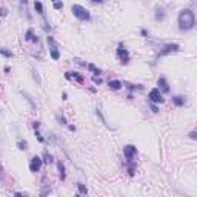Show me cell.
Wrapping results in <instances>:
<instances>
[{
    "mask_svg": "<svg viewBox=\"0 0 197 197\" xmlns=\"http://www.w3.org/2000/svg\"><path fill=\"white\" fill-rule=\"evenodd\" d=\"M196 25V16L192 9H182L179 14V29L180 31H189Z\"/></svg>",
    "mask_w": 197,
    "mask_h": 197,
    "instance_id": "obj_1",
    "label": "cell"
},
{
    "mask_svg": "<svg viewBox=\"0 0 197 197\" xmlns=\"http://www.w3.org/2000/svg\"><path fill=\"white\" fill-rule=\"evenodd\" d=\"M71 11H73L74 17H75V19H79L80 22H88L89 19H91L89 13H88V9H85L82 5H73Z\"/></svg>",
    "mask_w": 197,
    "mask_h": 197,
    "instance_id": "obj_2",
    "label": "cell"
},
{
    "mask_svg": "<svg viewBox=\"0 0 197 197\" xmlns=\"http://www.w3.org/2000/svg\"><path fill=\"white\" fill-rule=\"evenodd\" d=\"M117 57L120 59V62H122L123 65L130 63V52H128V49L125 48L123 43H119V46H117Z\"/></svg>",
    "mask_w": 197,
    "mask_h": 197,
    "instance_id": "obj_3",
    "label": "cell"
},
{
    "mask_svg": "<svg viewBox=\"0 0 197 197\" xmlns=\"http://www.w3.org/2000/svg\"><path fill=\"white\" fill-rule=\"evenodd\" d=\"M148 98H149V102H153V103H163V100H165L159 88H153V89H151L149 94H148Z\"/></svg>",
    "mask_w": 197,
    "mask_h": 197,
    "instance_id": "obj_4",
    "label": "cell"
},
{
    "mask_svg": "<svg viewBox=\"0 0 197 197\" xmlns=\"http://www.w3.org/2000/svg\"><path fill=\"white\" fill-rule=\"evenodd\" d=\"M136 154H137V149H136V146H132V145L123 146V156L126 157V163H130V162H134Z\"/></svg>",
    "mask_w": 197,
    "mask_h": 197,
    "instance_id": "obj_5",
    "label": "cell"
},
{
    "mask_svg": "<svg viewBox=\"0 0 197 197\" xmlns=\"http://www.w3.org/2000/svg\"><path fill=\"white\" fill-rule=\"evenodd\" d=\"M42 163H43V160H42L39 156H34L31 159V162H29V169H31V173H39L40 168H42Z\"/></svg>",
    "mask_w": 197,
    "mask_h": 197,
    "instance_id": "obj_6",
    "label": "cell"
},
{
    "mask_svg": "<svg viewBox=\"0 0 197 197\" xmlns=\"http://www.w3.org/2000/svg\"><path fill=\"white\" fill-rule=\"evenodd\" d=\"M179 49H180V46L177 43H169V45H166L163 49L159 51V56H166V54H171V52H177Z\"/></svg>",
    "mask_w": 197,
    "mask_h": 197,
    "instance_id": "obj_7",
    "label": "cell"
},
{
    "mask_svg": "<svg viewBox=\"0 0 197 197\" xmlns=\"http://www.w3.org/2000/svg\"><path fill=\"white\" fill-rule=\"evenodd\" d=\"M157 85H159V89H160L162 93H169V83L166 82L165 77H159Z\"/></svg>",
    "mask_w": 197,
    "mask_h": 197,
    "instance_id": "obj_8",
    "label": "cell"
},
{
    "mask_svg": "<svg viewBox=\"0 0 197 197\" xmlns=\"http://www.w3.org/2000/svg\"><path fill=\"white\" fill-rule=\"evenodd\" d=\"M25 40H26V42H32V43H37V42H39V37L34 36V31H32V29H28V31L25 32Z\"/></svg>",
    "mask_w": 197,
    "mask_h": 197,
    "instance_id": "obj_9",
    "label": "cell"
},
{
    "mask_svg": "<svg viewBox=\"0 0 197 197\" xmlns=\"http://www.w3.org/2000/svg\"><path fill=\"white\" fill-rule=\"evenodd\" d=\"M65 77L68 79V80H69V79H74V80L79 82V83H83V80H85V79H83V75H80L79 73H66Z\"/></svg>",
    "mask_w": 197,
    "mask_h": 197,
    "instance_id": "obj_10",
    "label": "cell"
},
{
    "mask_svg": "<svg viewBox=\"0 0 197 197\" xmlns=\"http://www.w3.org/2000/svg\"><path fill=\"white\" fill-rule=\"evenodd\" d=\"M34 8H36V11H37V13H39L40 16L45 19V9H43V3H42L40 0H36V2H34Z\"/></svg>",
    "mask_w": 197,
    "mask_h": 197,
    "instance_id": "obj_11",
    "label": "cell"
},
{
    "mask_svg": "<svg viewBox=\"0 0 197 197\" xmlns=\"http://www.w3.org/2000/svg\"><path fill=\"white\" fill-rule=\"evenodd\" d=\"M185 97H182V96H173V103L176 105V106H183L185 105Z\"/></svg>",
    "mask_w": 197,
    "mask_h": 197,
    "instance_id": "obj_12",
    "label": "cell"
},
{
    "mask_svg": "<svg viewBox=\"0 0 197 197\" xmlns=\"http://www.w3.org/2000/svg\"><path fill=\"white\" fill-rule=\"evenodd\" d=\"M108 85H109V88H111V89L117 91V89H120V88L123 86V83L120 82V80H109V82H108Z\"/></svg>",
    "mask_w": 197,
    "mask_h": 197,
    "instance_id": "obj_13",
    "label": "cell"
},
{
    "mask_svg": "<svg viewBox=\"0 0 197 197\" xmlns=\"http://www.w3.org/2000/svg\"><path fill=\"white\" fill-rule=\"evenodd\" d=\"M57 168H59V173H60V179L65 180L66 179V173H65V165L62 163V160L57 162Z\"/></svg>",
    "mask_w": 197,
    "mask_h": 197,
    "instance_id": "obj_14",
    "label": "cell"
},
{
    "mask_svg": "<svg viewBox=\"0 0 197 197\" xmlns=\"http://www.w3.org/2000/svg\"><path fill=\"white\" fill-rule=\"evenodd\" d=\"M165 19V8H157L156 9V20H163Z\"/></svg>",
    "mask_w": 197,
    "mask_h": 197,
    "instance_id": "obj_15",
    "label": "cell"
},
{
    "mask_svg": "<svg viewBox=\"0 0 197 197\" xmlns=\"http://www.w3.org/2000/svg\"><path fill=\"white\" fill-rule=\"evenodd\" d=\"M128 165V174L132 177L136 174V165H134V162H130V163H126Z\"/></svg>",
    "mask_w": 197,
    "mask_h": 197,
    "instance_id": "obj_16",
    "label": "cell"
},
{
    "mask_svg": "<svg viewBox=\"0 0 197 197\" xmlns=\"http://www.w3.org/2000/svg\"><path fill=\"white\" fill-rule=\"evenodd\" d=\"M48 45H49V49H59L57 48V43H56V40L52 39L51 36H48Z\"/></svg>",
    "mask_w": 197,
    "mask_h": 197,
    "instance_id": "obj_17",
    "label": "cell"
},
{
    "mask_svg": "<svg viewBox=\"0 0 197 197\" xmlns=\"http://www.w3.org/2000/svg\"><path fill=\"white\" fill-rule=\"evenodd\" d=\"M86 68H88L89 71H93V73L96 74V75H100V74H102V71H100V69H97V68L94 66L93 63H89V65H86Z\"/></svg>",
    "mask_w": 197,
    "mask_h": 197,
    "instance_id": "obj_18",
    "label": "cell"
},
{
    "mask_svg": "<svg viewBox=\"0 0 197 197\" xmlns=\"http://www.w3.org/2000/svg\"><path fill=\"white\" fill-rule=\"evenodd\" d=\"M77 188H79V192H80V194H83V196L88 194V189H86V186L83 183H77Z\"/></svg>",
    "mask_w": 197,
    "mask_h": 197,
    "instance_id": "obj_19",
    "label": "cell"
},
{
    "mask_svg": "<svg viewBox=\"0 0 197 197\" xmlns=\"http://www.w3.org/2000/svg\"><path fill=\"white\" fill-rule=\"evenodd\" d=\"M0 54H2V56H5V57H13V52H11V51H8V49H6V48H0Z\"/></svg>",
    "mask_w": 197,
    "mask_h": 197,
    "instance_id": "obj_20",
    "label": "cell"
},
{
    "mask_svg": "<svg viewBox=\"0 0 197 197\" xmlns=\"http://www.w3.org/2000/svg\"><path fill=\"white\" fill-rule=\"evenodd\" d=\"M43 159H45L43 162H46V163H52V162H54V157H52L49 153H45L43 154Z\"/></svg>",
    "mask_w": 197,
    "mask_h": 197,
    "instance_id": "obj_21",
    "label": "cell"
},
{
    "mask_svg": "<svg viewBox=\"0 0 197 197\" xmlns=\"http://www.w3.org/2000/svg\"><path fill=\"white\" fill-rule=\"evenodd\" d=\"M17 146H19V149L25 151L26 146H28V143H26V140H19V142H17Z\"/></svg>",
    "mask_w": 197,
    "mask_h": 197,
    "instance_id": "obj_22",
    "label": "cell"
},
{
    "mask_svg": "<svg viewBox=\"0 0 197 197\" xmlns=\"http://www.w3.org/2000/svg\"><path fill=\"white\" fill-rule=\"evenodd\" d=\"M51 57H52V60H59V59H60L59 49H51Z\"/></svg>",
    "mask_w": 197,
    "mask_h": 197,
    "instance_id": "obj_23",
    "label": "cell"
},
{
    "mask_svg": "<svg viewBox=\"0 0 197 197\" xmlns=\"http://www.w3.org/2000/svg\"><path fill=\"white\" fill-rule=\"evenodd\" d=\"M56 120H57V122H59L60 125H68V123H66V119H65L63 116H60V114L56 116Z\"/></svg>",
    "mask_w": 197,
    "mask_h": 197,
    "instance_id": "obj_24",
    "label": "cell"
},
{
    "mask_svg": "<svg viewBox=\"0 0 197 197\" xmlns=\"http://www.w3.org/2000/svg\"><path fill=\"white\" fill-rule=\"evenodd\" d=\"M54 8L56 9H62L63 8V3L60 2V0H54Z\"/></svg>",
    "mask_w": 197,
    "mask_h": 197,
    "instance_id": "obj_25",
    "label": "cell"
},
{
    "mask_svg": "<svg viewBox=\"0 0 197 197\" xmlns=\"http://www.w3.org/2000/svg\"><path fill=\"white\" fill-rule=\"evenodd\" d=\"M93 82L96 83V85H102V82H103V80H102L98 75H94V77H93Z\"/></svg>",
    "mask_w": 197,
    "mask_h": 197,
    "instance_id": "obj_26",
    "label": "cell"
},
{
    "mask_svg": "<svg viewBox=\"0 0 197 197\" xmlns=\"http://www.w3.org/2000/svg\"><path fill=\"white\" fill-rule=\"evenodd\" d=\"M36 137H37V140H39V142H42V143H43V142H45V139H43V136H42V134H40V132H39V130H36Z\"/></svg>",
    "mask_w": 197,
    "mask_h": 197,
    "instance_id": "obj_27",
    "label": "cell"
},
{
    "mask_svg": "<svg viewBox=\"0 0 197 197\" xmlns=\"http://www.w3.org/2000/svg\"><path fill=\"white\" fill-rule=\"evenodd\" d=\"M32 75H34V79H36V82L40 85V82H42V80H40V77H39V73H37L36 69H32Z\"/></svg>",
    "mask_w": 197,
    "mask_h": 197,
    "instance_id": "obj_28",
    "label": "cell"
},
{
    "mask_svg": "<svg viewBox=\"0 0 197 197\" xmlns=\"http://www.w3.org/2000/svg\"><path fill=\"white\" fill-rule=\"evenodd\" d=\"M125 85H126V88L130 89V91H134L136 88H142V86H140V85H137V86H136V85H130V83H125Z\"/></svg>",
    "mask_w": 197,
    "mask_h": 197,
    "instance_id": "obj_29",
    "label": "cell"
},
{
    "mask_svg": "<svg viewBox=\"0 0 197 197\" xmlns=\"http://www.w3.org/2000/svg\"><path fill=\"white\" fill-rule=\"evenodd\" d=\"M149 106H151V111H153V112H159V108L156 106V103H153V102H149Z\"/></svg>",
    "mask_w": 197,
    "mask_h": 197,
    "instance_id": "obj_30",
    "label": "cell"
},
{
    "mask_svg": "<svg viewBox=\"0 0 197 197\" xmlns=\"http://www.w3.org/2000/svg\"><path fill=\"white\" fill-rule=\"evenodd\" d=\"M8 14V9L6 8H0V17H5Z\"/></svg>",
    "mask_w": 197,
    "mask_h": 197,
    "instance_id": "obj_31",
    "label": "cell"
},
{
    "mask_svg": "<svg viewBox=\"0 0 197 197\" xmlns=\"http://www.w3.org/2000/svg\"><path fill=\"white\" fill-rule=\"evenodd\" d=\"M189 139L196 140V139H197V132H196V131H191V132H189Z\"/></svg>",
    "mask_w": 197,
    "mask_h": 197,
    "instance_id": "obj_32",
    "label": "cell"
},
{
    "mask_svg": "<svg viewBox=\"0 0 197 197\" xmlns=\"http://www.w3.org/2000/svg\"><path fill=\"white\" fill-rule=\"evenodd\" d=\"M32 126H34V130H39V128H40V122H34Z\"/></svg>",
    "mask_w": 197,
    "mask_h": 197,
    "instance_id": "obj_33",
    "label": "cell"
},
{
    "mask_svg": "<svg viewBox=\"0 0 197 197\" xmlns=\"http://www.w3.org/2000/svg\"><path fill=\"white\" fill-rule=\"evenodd\" d=\"M23 6H26V0H20V9L23 11Z\"/></svg>",
    "mask_w": 197,
    "mask_h": 197,
    "instance_id": "obj_34",
    "label": "cell"
},
{
    "mask_svg": "<svg viewBox=\"0 0 197 197\" xmlns=\"http://www.w3.org/2000/svg\"><path fill=\"white\" fill-rule=\"evenodd\" d=\"M142 36L143 37H148V31H146V29H142Z\"/></svg>",
    "mask_w": 197,
    "mask_h": 197,
    "instance_id": "obj_35",
    "label": "cell"
},
{
    "mask_svg": "<svg viewBox=\"0 0 197 197\" xmlns=\"http://www.w3.org/2000/svg\"><path fill=\"white\" fill-rule=\"evenodd\" d=\"M93 3H103V0H91Z\"/></svg>",
    "mask_w": 197,
    "mask_h": 197,
    "instance_id": "obj_36",
    "label": "cell"
},
{
    "mask_svg": "<svg viewBox=\"0 0 197 197\" xmlns=\"http://www.w3.org/2000/svg\"><path fill=\"white\" fill-rule=\"evenodd\" d=\"M68 128H69L71 131H75V126H74V125H69V126H68Z\"/></svg>",
    "mask_w": 197,
    "mask_h": 197,
    "instance_id": "obj_37",
    "label": "cell"
},
{
    "mask_svg": "<svg viewBox=\"0 0 197 197\" xmlns=\"http://www.w3.org/2000/svg\"><path fill=\"white\" fill-rule=\"evenodd\" d=\"M62 97H63V100H66V98H68V94H66V93H63V94H62Z\"/></svg>",
    "mask_w": 197,
    "mask_h": 197,
    "instance_id": "obj_38",
    "label": "cell"
},
{
    "mask_svg": "<svg viewBox=\"0 0 197 197\" xmlns=\"http://www.w3.org/2000/svg\"><path fill=\"white\" fill-rule=\"evenodd\" d=\"M2 171H3V166H2V165H0V173H2Z\"/></svg>",
    "mask_w": 197,
    "mask_h": 197,
    "instance_id": "obj_39",
    "label": "cell"
}]
</instances>
